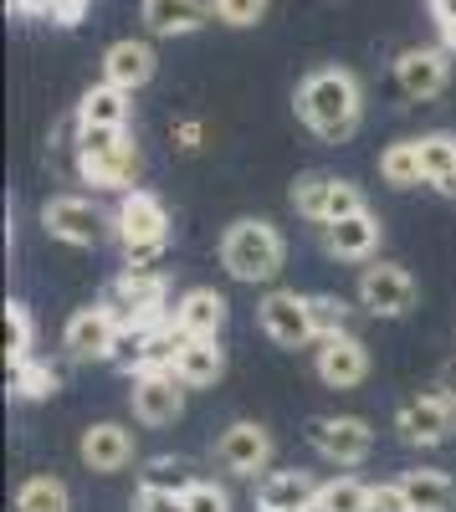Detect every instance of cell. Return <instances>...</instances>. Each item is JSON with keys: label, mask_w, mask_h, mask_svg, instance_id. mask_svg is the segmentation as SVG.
<instances>
[{"label": "cell", "mask_w": 456, "mask_h": 512, "mask_svg": "<svg viewBox=\"0 0 456 512\" xmlns=\"http://www.w3.org/2000/svg\"><path fill=\"white\" fill-rule=\"evenodd\" d=\"M421 144V180L436 195H456V139L451 134H426Z\"/></svg>", "instance_id": "25"}, {"label": "cell", "mask_w": 456, "mask_h": 512, "mask_svg": "<svg viewBox=\"0 0 456 512\" xmlns=\"http://www.w3.org/2000/svg\"><path fill=\"white\" fill-rule=\"evenodd\" d=\"M318 487L323 482H313L308 472H267L257 482V507H267V512H313Z\"/></svg>", "instance_id": "21"}, {"label": "cell", "mask_w": 456, "mask_h": 512, "mask_svg": "<svg viewBox=\"0 0 456 512\" xmlns=\"http://www.w3.org/2000/svg\"><path fill=\"white\" fill-rule=\"evenodd\" d=\"M31 344H36V323H31L26 303H6V369H16V364L36 359V354H31Z\"/></svg>", "instance_id": "30"}, {"label": "cell", "mask_w": 456, "mask_h": 512, "mask_svg": "<svg viewBox=\"0 0 456 512\" xmlns=\"http://www.w3.org/2000/svg\"><path fill=\"white\" fill-rule=\"evenodd\" d=\"M431 16L441 26V41H446V52L456 47V0H431Z\"/></svg>", "instance_id": "37"}, {"label": "cell", "mask_w": 456, "mask_h": 512, "mask_svg": "<svg viewBox=\"0 0 456 512\" xmlns=\"http://www.w3.org/2000/svg\"><path fill=\"white\" fill-rule=\"evenodd\" d=\"M134 512H185V497H175V492H139Z\"/></svg>", "instance_id": "38"}, {"label": "cell", "mask_w": 456, "mask_h": 512, "mask_svg": "<svg viewBox=\"0 0 456 512\" xmlns=\"http://www.w3.org/2000/svg\"><path fill=\"white\" fill-rule=\"evenodd\" d=\"M257 512H267V507H257Z\"/></svg>", "instance_id": "40"}, {"label": "cell", "mask_w": 456, "mask_h": 512, "mask_svg": "<svg viewBox=\"0 0 456 512\" xmlns=\"http://www.w3.org/2000/svg\"><path fill=\"white\" fill-rule=\"evenodd\" d=\"M313 369L328 390H354V384L369 379V349L364 338L354 333H334V338H318L313 344Z\"/></svg>", "instance_id": "13"}, {"label": "cell", "mask_w": 456, "mask_h": 512, "mask_svg": "<svg viewBox=\"0 0 456 512\" xmlns=\"http://www.w3.org/2000/svg\"><path fill=\"white\" fill-rule=\"evenodd\" d=\"M395 82H400V93H405L410 103L441 98L446 82H451V52H446V47H410V52H400Z\"/></svg>", "instance_id": "14"}, {"label": "cell", "mask_w": 456, "mask_h": 512, "mask_svg": "<svg viewBox=\"0 0 456 512\" xmlns=\"http://www.w3.org/2000/svg\"><path fill=\"white\" fill-rule=\"evenodd\" d=\"M195 482L200 477L190 472L185 456H154V461H144V472H139V492H175V497H185Z\"/></svg>", "instance_id": "26"}, {"label": "cell", "mask_w": 456, "mask_h": 512, "mask_svg": "<svg viewBox=\"0 0 456 512\" xmlns=\"http://www.w3.org/2000/svg\"><path fill=\"white\" fill-rule=\"evenodd\" d=\"M400 487L416 512H456V482L441 466H416V472H400Z\"/></svg>", "instance_id": "23"}, {"label": "cell", "mask_w": 456, "mask_h": 512, "mask_svg": "<svg viewBox=\"0 0 456 512\" xmlns=\"http://www.w3.org/2000/svg\"><path fill=\"white\" fill-rule=\"evenodd\" d=\"M308 441L334 466H364L369 451H375V431H369V420H359V415H318L308 425Z\"/></svg>", "instance_id": "9"}, {"label": "cell", "mask_w": 456, "mask_h": 512, "mask_svg": "<svg viewBox=\"0 0 456 512\" xmlns=\"http://www.w3.org/2000/svg\"><path fill=\"white\" fill-rule=\"evenodd\" d=\"M395 431H400L405 446H446L451 431H456V405H451L441 390L410 395V400L395 410Z\"/></svg>", "instance_id": "11"}, {"label": "cell", "mask_w": 456, "mask_h": 512, "mask_svg": "<svg viewBox=\"0 0 456 512\" xmlns=\"http://www.w3.org/2000/svg\"><path fill=\"white\" fill-rule=\"evenodd\" d=\"M129 98L134 93L113 88V82H98L77 103V128H129Z\"/></svg>", "instance_id": "24"}, {"label": "cell", "mask_w": 456, "mask_h": 512, "mask_svg": "<svg viewBox=\"0 0 456 512\" xmlns=\"http://www.w3.org/2000/svg\"><path fill=\"white\" fill-rule=\"evenodd\" d=\"M282 262H287V241H282V231L272 221L241 216V221L226 226V236H221V267L236 282H252V287L257 282H277Z\"/></svg>", "instance_id": "2"}, {"label": "cell", "mask_w": 456, "mask_h": 512, "mask_svg": "<svg viewBox=\"0 0 456 512\" xmlns=\"http://www.w3.org/2000/svg\"><path fill=\"white\" fill-rule=\"evenodd\" d=\"M221 374H226L221 338H185V349L175 359V379L185 384V390H211Z\"/></svg>", "instance_id": "22"}, {"label": "cell", "mask_w": 456, "mask_h": 512, "mask_svg": "<svg viewBox=\"0 0 456 512\" xmlns=\"http://www.w3.org/2000/svg\"><path fill=\"white\" fill-rule=\"evenodd\" d=\"M216 16V0H144V26L154 36H185Z\"/></svg>", "instance_id": "20"}, {"label": "cell", "mask_w": 456, "mask_h": 512, "mask_svg": "<svg viewBox=\"0 0 456 512\" xmlns=\"http://www.w3.org/2000/svg\"><path fill=\"white\" fill-rule=\"evenodd\" d=\"M318 231H323V251L334 256V262H369V256L380 251V236H385V226L369 216V210L344 216L334 226H318Z\"/></svg>", "instance_id": "17"}, {"label": "cell", "mask_w": 456, "mask_h": 512, "mask_svg": "<svg viewBox=\"0 0 456 512\" xmlns=\"http://www.w3.org/2000/svg\"><path fill=\"white\" fill-rule=\"evenodd\" d=\"M57 384H62L57 369L41 359H26L11 369V395H21V400H47V395H57Z\"/></svg>", "instance_id": "31"}, {"label": "cell", "mask_w": 456, "mask_h": 512, "mask_svg": "<svg viewBox=\"0 0 456 512\" xmlns=\"http://www.w3.org/2000/svg\"><path fill=\"white\" fill-rule=\"evenodd\" d=\"M170 139H175L180 154H195V149L205 144V123H200V118H180V123L170 128Z\"/></svg>", "instance_id": "36"}, {"label": "cell", "mask_w": 456, "mask_h": 512, "mask_svg": "<svg viewBox=\"0 0 456 512\" xmlns=\"http://www.w3.org/2000/svg\"><path fill=\"white\" fill-rule=\"evenodd\" d=\"M369 502H375V487H369V482H359V477H334V482L318 487L313 512H369Z\"/></svg>", "instance_id": "28"}, {"label": "cell", "mask_w": 456, "mask_h": 512, "mask_svg": "<svg viewBox=\"0 0 456 512\" xmlns=\"http://www.w3.org/2000/svg\"><path fill=\"white\" fill-rule=\"evenodd\" d=\"M216 466L231 477H267V466H272V431L257 420H231L221 441H216Z\"/></svg>", "instance_id": "10"}, {"label": "cell", "mask_w": 456, "mask_h": 512, "mask_svg": "<svg viewBox=\"0 0 456 512\" xmlns=\"http://www.w3.org/2000/svg\"><path fill=\"white\" fill-rule=\"evenodd\" d=\"M129 405H134V420L139 425H175L185 415V384L175 379V369H164V374H134Z\"/></svg>", "instance_id": "15"}, {"label": "cell", "mask_w": 456, "mask_h": 512, "mask_svg": "<svg viewBox=\"0 0 456 512\" xmlns=\"http://www.w3.org/2000/svg\"><path fill=\"white\" fill-rule=\"evenodd\" d=\"M185 512H231V492L200 477V482L185 492Z\"/></svg>", "instance_id": "34"}, {"label": "cell", "mask_w": 456, "mask_h": 512, "mask_svg": "<svg viewBox=\"0 0 456 512\" xmlns=\"http://www.w3.org/2000/svg\"><path fill=\"white\" fill-rule=\"evenodd\" d=\"M364 113V93L359 77L344 67H318L298 82V118L313 128V139L323 144H344Z\"/></svg>", "instance_id": "1"}, {"label": "cell", "mask_w": 456, "mask_h": 512, "mask_svg": "<svg viewBox=\"0 0 456 512\" xmlns=\"http://www.w3.org/2000/svg\"><path fill=\"white\" fill-rule=\"evenodd\" d=\"M113 231H118L123 251H139V246H170V210H164V200L149 195V190H129V195H118Z\"/></svg>", "instance_id": "7"}, {"label": "cell", "mask_w": 456, "mask_h": 512, "mask_svg": "<svg viewBox=\"0 0 456 512\" xmlns=\"http://www.w3.org/2000/svg\"><path fill=\"white\" fill-rule=\"evenodd\" d=\"M41 226L62 246H98L103 231L113 226V216H103L98 200H88V195H52L41 205Z\"/></svg>", "instance_id": "5"}, {"label": "cell", "mask_w": 456, "mask_h": 512, "mask_svg": "<svg viewBox=\"0 0 456 512\" xmlns=\"http://www.w3.org/2000/svg\"><path fill=\"white\" fill-rule=\"evenodd\" d=\"M416 277H410L400 262H375L359 272V308L375 318H405L416 308Z\"/></svg>", "instance_id": "12"}, {"label": "cell", "mask_w": 456, "mask_h": 512, "mask_svg": "<svg viewBox=\"0 0 456 512\" xmlns=\"http://www.w3.org/2000/svg\"><path fill=\"white\" fill-rule=\"evenodd\" d=\"M380 180L395 185V190L426 185V180H421V144H416V139H395V144L380 154Z\"/></svg>", "instance_id": "27"}, {"label": "cell", "mask_w": 456, "mask_h": 512, "mask_svg": "<svg viewBox=\"0 0 456 512\" xmlns=\"http://www.w3.org/2000/svg\"><path fill=\"white\" fill-rule=\"evenodd\" d=\"M16 512H72V497L57 477H26L16 492Z\"/></svg>", "instance_id": "29"}, {"label": "cell", "mask_w": 456, "mask_h": 512, "mask_svg": "<svg viewBox=\"0 0 456 512\" xmlns=\"http://www.w3.org/2000/svg\"><path fill=\"white\" fill-rule=\"evenodd\" d=\"M77 175L93 190L129 195L139 180V144L129 128H77Z\"/></svg>", "instance_id": "3"}, {"label": "cell", "mask_w": 456, "mask_h": 512, "mask_svg": "<svg viewBox=\"0 0 456 512\" xmlns=\"http://www.w3.org/2000/svg\"><path fill=\"white\" fill-rule=\"evenodd\" d=\"M267 6H272V0H216V21L246 31V26L267 21Z\"/></svg>", "instance_id": "33"}, {"label": "cell", "mask_w": 456, "mask_h": 512, "mask_svg": "<svg viewBox=\"0 0 456 512\" xmlns=\"http://www.w3.org/2000/svg\"><path fill=\"white\" fill-rule=\"evenodd\" d=\"M436 390L456 405V359H446V364H441V374H436Z\"/></svg>", "instance_id": "39"}, {"label": "cell", "mask_w": 456, "mask_h": 512, "mask_svg": "<svg viewBox=\"0 0 456 512\" xmlns=\"http://www.w3.org/2000/svg\"><path fill=\"white\" fill-rule=\"evenodd\" d=\"M257 323H262V333L272 338L277 349H313V344H318V328H313V308H308V297L287 292V287H277V292H267V297H262Z\"/></svg>", "instance_id": "8"}, {"label": "cell", "mask_w": 456, "mask_h": 512, "mask_svg": "<svg viewBox=\"0 0 456 512\" xmlns=\"http://www.w3.org/2000/svg\"><path fill=\"white\" fill-rule=\"evenodd\" d=\"M154 47L149 41H134V36H123V41H113V47L103 52V82H113V88H123V93H134V88H144V82L154 77Z\"/></svg>", "instance_id": "19"}, {"label": "cell", "mask_w": 456, "mask_h": 512, "mask_svg": "<svg viewBox=\"0 0 456 512\" xmlns=\"http://www.w3.org/2000/svg\"><path fill=\"white\" fill-rule=\"evenodd\" d=\"M369 512H416V507H410V497H405L400 482H380V487H375V502H369Z\"/></svg>", "instance_id": "35"}, {"label": "cell", "mask_w": 456, "mask_h": 512, "mask_svg": "<svg viewBox=\"0 0 456 512\" xmlns=\"http://www.w3.org/2000/svg\"><path fill=\"white\" fill-rule=\"evenodd\" d=\"M293 210H298L303 221H313V226H334V221L359 216V210H369V205H364V195H359L354 180H339V175L313 169V175H303L293 185Z\"/></svg>", "instance_id": "4"}, {"label": "cell", "mask_w": 456, "mask_h": 512, "mask_svg": "<svg viewBox=\"0 0 456 512\" xmlns=\"http://www.w3.org/2000/svg\"><path fill=\"white\" fill-rule=\"evenodd\" d=\"M170 318H175V328L185 338H221V328H226V297L216 287H190L180 303L170 308Z\"/></svg>", "instance_id": "18"}, {"label": "cell", "mask_w": 456, "mask_h": 512, "mask_svg": "<svg viewBox=\"0 0 456 512\" xmlns=\"http://www.w3.org/2000/svg\"><path fill=\"white\" fill-rule=\"evenodd\" d=\"M118 344H123V323L113 318L108 303H93V308H77L62 328V349L77 359V364H93V359H118Z\"/></svg>", "instance_id": "6"}, {"label": "cell", "mask_w": 456, "mask_h": 512, "mask_svg": "<svg viewBox=\"0 0 456 512\" xmlns=\"http://www.w3.org/2000/svg\"><path fill=\"white\" fill-rule=\"evenodd\" d=\"M77 456H82V466H88V472L113 477V472H123V466L134 461V431H123L118 420H98V425H88V431H82Z\"/></svg>", "instance_id": "16"}, {"label": "cell", "mask_w": 456, "mask_h": 512, "mask_svg": "<svg viewBox=\"0 0 456 512\" xmlns=\"http://www.w3.org/2000/svg\"><path fill=\"white\" fill-rule=\"evenodd\" d=\"M308 308H313V328H318V338L349 333V303H344V297L318 292V297H308Z\"/></svg>", "instance_id": "32"}]
</instances>
